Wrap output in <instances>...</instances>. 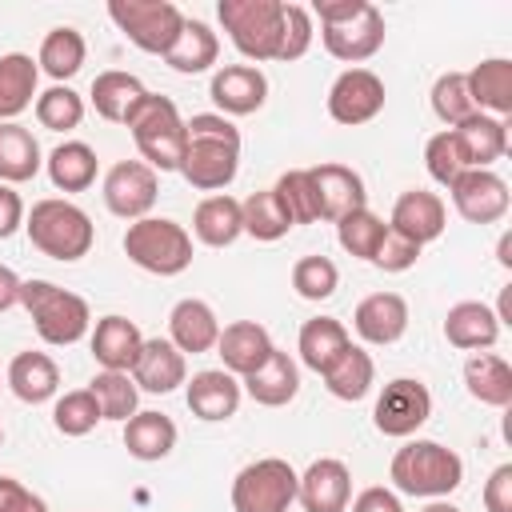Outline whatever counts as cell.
I'll list each match as a JSON object with an SVG mask.
<instances>
[{"mask_svg": "<svg viewBox=\"0 0 512 512\" xmlns=\"http://www.w3.org/2000/svg\"><path fill=\"white\" fill-rule=\"evenodd\" d=\"M144 348V332L136 328V320L120 316V312H108L96 320L92 328V356L104 372H128L132 376V364Z\"/></svg>", "mask_w": 512, "mask_h": 512, "instance_id": "obj_21", "label": "cell"}, {"mask_svg": "<svg viewBox=\"0 0 512 512\" xmlns=\"http://www.w3.org/2000/svg\"><path fill=\"white\" fill-rule=\"evenodd\" d=\"M296 500L304 512H348L352 500V472L336 456L312 460L296 480Z\"/></svg>", "mask_w": 512, "mask_h": 512, "instance_id": "obj_12", "label": "cell"}, {"mask_svg": "<svg viewBox=\"0 0 512 512\" xmlns=\"http://www.w3.org/2000/svg\"><path fill=\"white\" fill-rule=\"evenodd\" d=\"M420 512H460V508H456V504H448V500H428Z\"/></svg>", "mask_w": 512, "mask_h": 512, "instance_id": "obj_59", "label": "cell"}, {"mask_svg": "<svg viewBox=\"0 0 512 512\" xmlns=\"http://www.w3.org/2000/svg\"><path fill=\"white\" fill-rule=\"evenodd\" d=\"M52 424L60 436H88L96 424H100V404L88 388H76V392H64L56 396L52 404Z\"/></svg>", "mask_w": 512, "mask_h": 512, "instance_id": "obj_46", "label": "cell"}, {"mask_svg": "<svg viewBox=\"0 0 512 512\" xmlns=\"http://www.w3.org/2000/svg\"><path fill=\"white\" fill-rule=\"evenodd\" d=\"M428 416H432V392L416 376L388 380L376 396V408H372L376 432H384L392 440H408L412 432H420L428 424Z\"/></svg>", "mask_w": 512, "mask_h": 512, "instance_id": "obj_8", "label": "cell"}, {"mask_svg": "<svg viewBox=\"0 0 512 512\" xmlns=\"http://www.w3.org/2000/svg\"><path fill=\"white\" fill-rule=\"evenodd\" d=\"M88 392H92L96 404H100V420L124 424L128 416L140 412V388H136V380H132L128 372H104V368H100V372L92 376Z\"/></svg>", "mask_w": 512, "mask_h": 512, "instance_id": "obj_40", "label": "cell"}, {"mask_svg": "<svg viewBox=\"0 0 512 512\" xmlns=\"http://www.w3.org/2000/svg\"><path fill=\"white\" fill-rule=\"evenodd\" d=\"M348 344H352V336L336 316H312V320L300 324V336H296L300 364L312 368L316 376H324L348 352Z\"/></svg>", "mask_w": 512, "mask_h": 512, "instance_id": "obj_26", "label": "cell"}, {"mask_svg": "<svg viewBox=\"0 0 512 512\" xmlns=\"http://www.w3.org/2000/svg\"><path fill=\"white\" fill-rule=\"evenodd\" d=\"M484 508L488 512H512V464L492 468V476L484 480Z\"/></svg>", "mask_w": 512, "mask_h": 512, "instance_id": "obj_54", "label": "cell"}, {"mask_svg": "<svg viewBox=\"0 0 512 512\" xmlns=\"http://www.w3.org/2000/svg\"><path fill=\"white\" fill-rule=\"evenodd\" d=\"M352 328L364 344L372 348H384V344H396L404 332H408V300L400 292H372L356 304L352 312Z\"/></svg>", "mask_w": 512, "mask_h": 512, "instance_id": "obj_17", "label": "cell"}, {"mask_svg": "<svg viewBox=\"0 0 512 512\" xmlns=\"http://www.w3.org/2000/svg\"><path fill=\"white\" fill-rule=\"evenodd\" d=\"M124 256L152 276H180L192 264V236L168 216H144L128 224Z\"/></svg>", "mask_w": 512, "mask_h": 512, "instance_id": "obj_4", "label": "cell"}, {"mask_svg": "<svg viewBox=\"0 0 512 512\" xmlns=\"http://www.w3.org/2000/svg\"><path fill=\"white\" fill-rule=\"evenodd\" d=\"M240 216H244V232L252 240H280L292 228V220H288V212H284V204L276 200L272 188L252 192L248 200H240Z\"/></svg>", "mask_w": 512, "mask_h": 512, "instance_id": "obj_42", "label": "cell"}, {"mask_svg": "<svg viewBox=\"0 0 512 512\" xmlns=\"http://www.w3.org/2000/svg\"><path fill=\"white\" fill-rule=\"evenodd\" d=\"M448 192H452L456 212L468 224H496V220L508 216V204H512L504 176H496L492 168H468V172H460Z\"/></svg>", "mask_w": 512, "mask_h": 512, "instance_id": "obj_11", "label": "cell"}, {"mask_svg": "<svg viewBox=\"0 0 512 512\" xmlns=\"http://www.w3.org/2000/svg\"><path fill=\"white\" fill-rule=\"evenodd\" d=\"M420 260V244H412L408 236H400V232H384V240H380V248H376V256H372V264L380 268V272H408L412 264Z\"/></svg>", "mask_w": 512, "mask_h": 512, "instance_id": "obj_51", "label": "cell"}, {"mask_svg": "<svg viewBox=\"0 0 512 512\" xmlns=\"http://www.w3.org/2000/svg\"><path fill=\"white\" fill-rule=\"evenodd\" d=\"M84 56H88L84 36H80L72 24H60V28H52V32L40 40L36 68L48 72L56 84H64V80H72V76L84 68Z\"/></svg>", "mask_w": 512, "mask_h": 512, "instance_id": "obj_38", "label": "cell"}, {"mask_svg": "<svg viewBox=\"0 0 512 512\" xmlns=\"http://www.w3.org/2000/svg\"><path fill=\"white\" fill-rule=\"evenodd\" d=\"M444 340L460 352H484L500 340V320L480 300H460L444 316Z\"/></svg>", "mask_w": 512, "mask_h": 512, "instance_id": "obj_24", "label": "cell"}, {"mask_svg": "<svg viewBox=\"0 0 512 512\" xmlns=\"http://www.w3.org/2000/svg\"><path fill=\"white\" fill-rule=\"evenodd\" d=\"M312 44V12L304 4H284V24H280V52L276 60L288 64V60H300Z\"/></svg>", "mask_w": 512, "mask_h": 512, "instance_id": "obj_50", "label": "cell"}, {"mask_svg": "<svg viewBox=\"0 0 512 512\" xmlns=\"http://www.w3.org/2000/svg\"><path fill=\"white\" fill-rule=\"evenodd\" d=\"M124 448H128V456H136L144 464L164 460L176 448V424H172V416L152 412V408L128 416L124 420Z\"/></svg>", "mask_w": 512, "mask_h": 512, "instance_id": "obj_35", "label": "cell"}, {"mask_svg": "<svg viewBox=\"0 0 512 512\" xmlns=\"http://www.w3.org/2000/svg\"><path fill=\"white\" fill-rule=\"evenodd\" d=\"M316 196H320V220H344L356 208H368V192H364V176L348 164H316L308 168Z\"/></svg>", "mask_w": 512, "mask_h": 512, "instance_id": "obj_20", "label": "cell"}, {"mask_svg": "<svg viewBox=\"0 0 512 512\" xmlns=\"http://www.w3.org/2000/svg\"><path fill=\"white\" fill-rule=\"evenodd\" d=\"M188 140H224V144H240V128L220 116V112H196L192 120H184Z\"/></svg>", "mask_w": 512, "mask_h": 512, "instance_id": "obj_52", "label": "cell"}, {"mask_svg": "<svg viewBox=\"0 0 512 512\" xmlns=\"http://www.w3.org/2000/svg\"><path fill=\"white\" fill-rule=\"evenodd\" d=\"M20 276L8 268V264H0V312H8V308H16L20 304Z\"/></svg>", "mask_w": 512, "mask_h": 512, "instance_id": "obj_58", "label": "cell"}, {"mask_svg": "<svg viewBox=\"0 0 512 512\" xmlns=\"http://www.w3.org/2000/svg\"><path fill=\"white\" fill-rule=\"evenodd\" d=\"M292 288L300 300H328L340 288V268L328 256H300L292 264Z\"/></svg>", "mask_w": 512, "mask_h": 512, "instance_id": "obj_48", "label": "cell"}, {"mask_svg": "<svg viewBox=\"0 0 512 512\" xmlns=\"http://www.w3.org/2000/svg\"><path fill=\"white\" fill-rule=\"evenodd\" d=\"M220 56V40L216 32L204 24V20H184L176 44L164 52V64L180 76H196V72H208Z\"/></svg>", "mask_w": 512, "mask_h": 512, "instance_id": "obj_37", "label": "cell"}, {"mask_svg": "<svg viewBox=\"0 0 512 512\" xmlns=\"http://www.w3.org/2000/svg\"><path fill=\"white\" fill-rule=\"evenodd\" d=\"M192 232L200 244L208 248H228L244 236V216H240V200L228 196V192H216V196H204L192 212Z\"/></svg>", "mask_w": 512, "mask_h": 512, "instance_id": "obj_29", "label": "cell"}, {"mask_svg": "<svg viewBox=\"0 0 512 512\" xmlns=\"http://www.w3.org/2000/svg\"><path fill=\"white\" fill-rule=\"evenodd\" d=\"M160 180L144 160H120L104 172V208L120 220H144L156 204Z\"/></svg>", "mask_w": 512, "mask_h": 512, "instance_id": "obj_10", "label": "cell"}, {"mask_svg": "<svg viewBox=\"0 0 512 512\" xmlns=\"http://www.w3.org/2000/svg\"><path fill=\"white\" fill-rule=\"evenodd\" d=\"M464 388L472 400L488 408H508L512 404V364L496 352H472L464 360Z\"/></svg>", "mask_w": 512, "mask_h": 512, "instance_id": "obj_31", "label": "cell"}, {"mask_svg": "<svg viewBox=\"0 0 512 512\" xmlns=\"http://www.w3.org/2000/svg\"><path fill=\"white\" fill-rule=\"evenodd\" d=\"M384 232H388V224H384L372 208H356V212H348L344 220H336V240H340V248H344L348 256H356V260H368V264H372V256H376V248H380V240H384Z\"/></svg>", "mask_w": 512, "mask_h": 512, "instance_id": "obj_43", "label": "cell"}, {"mask_svg": "<svg viewBox=\"0 0 512 512\" xmlns=\"http://www.w3.org/2000/svg\"><path fill=\"white\" fill-rule=\"evenodd\" d=\"M36 120L48 132H72L84 120V96L68 84H52L48 92H36Z\"/></svg>", "mask_w": 512, "mask_h": 512, "instance_id": "obj_45", "label": "cell"}, {"mask_svg": "<svg viewBox=\"0 0 512 512\" xmlns=\"http://www.w3.org/2000/svg\"><path fill=\"white\" fill-rule=\"evenodd\" d=\"M456 136V148L464 156V168H492L508 152V120H496L488 112H476L460 128H448Z\"/></svg>", "mask_w": 512, "mask_h": 512, "instance_id": "obj_25", "label": "cell"}, {"mask_svg": "<svg viewBox=\"0 0 512 512\" xmlns=\"http://www.w3.org/2000/svg\"><path fill=\"white\" fill-rule=\"evenodd\" d=\"M36 80H40V68L28 52H4L0 56V124L16 120L24 108H32Z\"/></svg>", "mask_w": 512, "mask_h": 512, "instance_id": "obj_36", "label": "cell"}, {"mask_svg": "<svg viewBox=\"0 0 512 512\" xmlns=\"http://www.w3.org/2000/svg\"><path fill=\"white\" fill-rule=\"evenodd\" d=\"M272 192H276V200L284 204L292 228L320 220V196H316V184H312V172H308V168H288V172L272 184Z\"/></svg>", "mask_w": 512, "mask_h": 512, "instance_id": "obj_41", "label": "cell"}, {"mask_svg": "<svg viewBox=\"0 0 512 512\" xmlns=\"http://www.w3.org/2000/svg\"><path fill=\"white\" fill-rule=\"evenodd\" d=\"M184 124V116H180V108H176V100H168V96H160V92H148L140 104H136V112L128 116V132H132V140H148V136H160V132H172V128H180Z\"/></svg>", "mask_w": 512, "mask_h": 512, "instance_id": "obj_47", "label": "cell"}, {"mask_svg": "<svg viewBox=\"0 0 512 512\" xmlns=\"http://www.w3.org/2000/svg\"><path fill=\"white\" fill-rule=\"evenodd\" d=\"M372 384H376V364L360 344H348V352L324 372V388L336 400H348V404L364 400L372 392Z\"/></svg>", "mask_w": 512, "mask_h": 512, "instance_id": "obj_39", "label": "cell"}, {"mask_svg": "<svg viewBox=\"0 0 512 512\" xmlns=\"http://www.w3.org/2000/svg\"><path fill=\"white\" fill-rule=\"evenodd\" d=\"M464 80H468V92H472L476 112H488L496 120H508L512 116V60L488 56L472 72H464Z\"/></svg>", "mask_w": 512, "mask_h": 512, "instance_id": "obj_28", "label": "cell"}, {"mask_svg": "<svg viewBox=\"0 0 512 512\" xmlns=\"http://www.w3.org/2000/svg\"><path fill=\"white\" fill-rule=\"evenodd\" d=\"M24 232H28L36 252H44V256H52L60 264L84 260L92 252V240H96L92 216L80 204L64 200V196L36 200L32 212L24 216Z\"/></svg>", "mask_w": 512, "mask_h": 512, "instance_id": "obj_2", "label": "cell"}, {"mask_svg": "<svg viewBox=\"0 0 512 512\" xmlns=\"http://www.w3.org/2000/svg\"><path fill=\"white\" fill-rule=\"evenodd\" d=\"M240 388H244L256 404H264V408H284V404H292L296 392H300V368H296V360H292L288 352L272 348V356H268L252 376L240 380Z\"/></svg>", "mask_w": 512, "mask_h": 512, "instance_id": "obj_27", "label": "cell"}, {"mask_svg": "<svg viewBox=\"0 0 512 512\" xmlns=\"http://www.w3.org/2000/svg\"><path fill=\"white\" fill-rule=\"evenodd\" d=\"M272 336H268V328L264 324H256V320H236V324H228V328H220V340H216V352H220V360H224V372H232V376H252L268 356H272Z\"/></svg>", "mask_w": 512, "mask_h": 512, "instance_id": "obj_23", "label": "cell"}, {"mask_svg": "<svg viewBox=\"0 0 512 512\" xmlns=\"http://www.w3.org/2000/svg\"><path fill=\"white\" fill-rule=\"evenodd\" d=\"M392 488L420 500H448L464 484V460L440 440H408L388 464Z\"/></svg>", "mask_w": 512, "mask_h": 512, "instance_id": "obj_1", "label": "cell"}, {"mask_svg": "<svg viewBox=\"0 0 512 512\" xmlns=\"http://www.w3.org/2000/svg\"><path fill=\"white\" fill-rule=\"evenodd\" d=\"M0 512H48V504L16 476H0Z\"/></svg>", "mask_w": 512, "mask_h": 512, "instance_id": "obj_53", "label": "cell"}, {"mask_svg": "<svg viewBox=\"0 0 512 512\" xmlns=\"http://www.w3.org/2000/svg\"><path fill=\"white\" fill-rule=\"evenodd\" d=\"M44 168H48V180H52L56 192H84V188L96 184L100 160L84 140H64L48 152Z\"/></svg>", "mask_w": 512, "mask_h": 512, "instance_id": "obj_34", "label": "cell"}, {"mask_svg": "<svg viewBox=\"0 0 512 512\" xmlns=\"http://www.w3.org/2000/svg\"><path fill=\"white\" fill-rule=\"evenodd\" d=\"M352 512H404V504H400V496H396L392 488L372 484V488H364V492L352 500Z\"/></svg>", "mask_w": 512, "mask_h": 512, "instance_id": "obj_56", "label": "cell"}, {"mask_svg": "<svg viewBox=\"0 0 512 512\" xmlns=\"http://www.w3.org/2000/svg\"><path fill=\"white\" fill-rule=\"evenodd\" d=\"M432 112H436V120L444 128H460L464 120L476 116V104H472V92H468L464 72L436 76V84H432Z\"/></svg>", "mask_w": 512, "mask_h": 512, "instance_id": "obj_44", "label": "cell"}, {"mask_svg": "<svg viewBox=\"0 0 512 512\" xmlns=\"http://www.w3.org/2000/svg\"><path fill=\"white\" fill-rule=\"evenodd\" d=\"M20 304L32 316L40 340L52 344V348H68V344L84 340L88 328H92L88 300L68 292V288H60V284H52V280H24L20 284Z\"/></svg>", "mask_w": 512, "mask_h": 512, "instance_id": "obj_3", "label": "cell"}, {"mask_svg": "<svg viewBox=\"0 0 512 512\" xmlns=\"http://www.w3.org/2000/svg\"><path fill=\"white\" fill-rule=\"evenodd\" d=\"M424 168H428V176L436 180V184H444V188H452V180L460 176V172H468L464 168V156H460V148H456V136L444 128V132H436V136H428V144H424Z\"/></svg>", "mask_w": 512, "mask_h": 512, "instance_id": "obj_49", "label": "cell"}, {"mask_svg": "<svg viewBox=\"0 0 512 512\" xmlns=\"http://www.w3.org/2000/svg\"><path fill=\"white\" fill-rule=\"evenodd\" d=\"M216 16L232 40V48L248 60H276L280 52V24L284 0H220Z\"/></svg>", "mask_w": 512, "mask_h": 512, "instance_id": "obj_5", "label": "cell"}, {"mask_svg": "<svg viewBox=\"0 0 512 512\" xmlns=\"http://www.w3.org/2000/svg\"><path fill=\"white\" fill-rule=\"evenodd\" d=\"M240 172V144L224 140H188V152L180 160V176L196 192H220Z\"/></svg>", "mask_w": 512, "mask_h": 512, "instance_id": "obj_14", "label": "cell"}, {"mask_svg": "<svg viewBox=\"0 0 512 512\" xmlns=\"http://www.w3.org/2000/svg\"><path fill=\"white\" fill-rule=\"evenodd\" d=\"M108 16L140 52L152 56H164L188 20L172 0H108Z\"/></svg>", "mask_w": 512, "mask_h": 512, "instance_id": "obj_6", "label": "cell"}, {"mask_svg": "<svg viewBox=\"0 0 512 512\" xmlns=\"http://www.w3.org/2000/svg\"><path fill=\"white\" fill-rule=\"evenodd\" d=\"M8 388L24 404H48L60 392V368L48 352H16L8 364Z\"/></svg>", "mask_w": 512, "mask_h": 512, "instance_id": "obj_30", "label": "cell"}, {"mask_svg": "<svg viewBox=\"0 0 512 512\" xmlns=\"http://www.w3.org/2000/svg\"><path fill=\"white\" fill-rule=\"evenodd\" d=\"M388 228L424 248V244H432V240L444 236V228H448V208H444V200H440L436 192H428V188H408V192L396 196L392 216H388Z\"/></svg>", "mask_w": 512, "mask_h": 512, "instance_id": "obj_15", "label": "cell"}, {"mask_svg": "<svg viewBox=\"0 0 512 512\" xmlns=\"http://www.w3.org/2000/svg\"><path fill=\"white\" fill-rule=\"evenodd\" d=\"M296 480L300 472L280 456L252 460L232 480V508L236 512H288L296 504Z\"/></svg>", "mask_w": 512, "mask_h": 512, "instance_id": "obj_7", "label": "cell"}, {"mask_svg": "<svg viewBox=\"0 0 512 512\" xmlns=\"http://www.w3.org/2000/svg\"><path fill=\"white\" fill-rule=\"evenodd\" d=\"M320 36H324L328 56H336L344 64H364L384 48V12L376 4H368L360 16L320 28Z\"/></svg>", "mask_w": 512, "mask_h": 512, "instance_id": "obj_16", "label": "cell"}, {"mask_svg": "<svg viewBox=\"0 0 512 512\" xmlns=\"http://www.w3.org/2000/svg\"><path fill=\"white\" fill-rule=\"evenodd\" d=\"M24 200H20V192L12 188V184H0V240H8L12 232H20L24 228Z\"/></svg>", "mask_w": 512, "mask_h": 512, "instance_id": "obj_55", "label": "cell"}, {"mask_svg": "<svg viewBox=\"0 0 512 512\" xmlns=\"http://www.w3.org/2000/svg\"><path fill=\"white\" fill-rule=\"evenodd\" d=\"M500 264H504V268L512 264V256H508V236H500Z\"/></svg>", "mask_w": 512, "mask_h": 512, "instance_id": "obj_60", "label": "cell"}, {"mask_svg": "<svg viewBox=\"0 0 512 512\" xmlns=\"http://www.w3.org/2000/svg\"><path fill=\"white\" fill-rule=\"evenodd\" d=\"M240 396H244L240 380H236L232 372H224V368H204V372H196L192 380H184L188 412H192L196 420H208V424H220V420L236 416Z\"/></svg>", "mask_w": 512, "mask_h": 512, "instance_id": "obj_18", "label": "cell"}, {"mask_svg": "<svg viewBox=\"0 0 512 512\" xmlns=\"http://www.w3.org/2000/svg\"><path fill=\"white\" fill-rule=\"evenodd\" d=\"M384 80L372 68H344L328 88V116L344 128L368 124L384 112Z\"/></svg>", "mask_w": 512, "mask_h": 512, "instance_id": "obj_9", "label": "cell"}, {"mask_svg": "<svg viewBox=\"0 0 512 512\" xmlns=\"http://www.w3.org/2000/svg\"><path fill=\"white\" fill-rule=\"evenodd\" d=\"M132 380L140 392H156V396H168L176 392L184 380H188V364H184V352L168 340V336H152L144 340L136 364H132Z\"/></svg>", "mask_w": 512, "mask_h": 512, "instance_id": "obj_19", "label": "cell"}, {"mask_svg": "<svg viewBox=\"0 0 512 512\" xmlns=\"http://www.w3.org/2000/svg\"><path fill=\"white\" fill-rule=\"evenodd\" d=\"M0 448H4V428H0Z\"/></svg>", "mask_w": 512, "mask_h": 512, "instance_id": "obj_61", "label": "cell"}, {"mask_svg": "<svg viewBox=\"0 0 512 512\" xmlns=\"http://www.w3.org/2000/svg\"><path fill=\"white\" fill-rule=\"evenodd\" d=\"M168 340L188 356H200V352H212L216 340H220V320L212 312L208 300H196V296H184L172 304L168 312Z\"/></svg>", "mask_w": 512, "mask_h": 512, "instance_id": "obj_22", "label": "cell"}, {"mask_svg": "<svg viewBox=\"0 0 512 512\" xmlns=\"http://www.w3.org/2000/svg\"><path fill=\"white\" fill-rule=\"evenodd\" d=\"M368 8V0H316V16H320V28H328V24H344V20H352V16H360Z\"/></svg>", "mask_w": 512, "mask_h": 512, "instance_id": "obj_57", "label": "cell"}, {"mask_svg": "<svg viewBox=\"0 0 512 512\" xmlns=\"http://www.w3.org/2000/svg\"><path fill=\"white\" fill-rule=\"evenodd\" d=\"M44 168V152L36 144V136L16 124V120H4L0 124V184H28L36 172Z\"/></svg>", "mask_w": 512, "mask_h": 512, "instance_id": "obj_33", "label": "cell"}, {"mask_svg": "<svg viewBox=\"0 0 512 512\" xmlns=\"http://www.w3.org/2000/svg\"><path fill=\"white\" fill-rule=\"evenodd\" d=\"M208 96L220 108V116H228V120L232 116H252L268 100V76L256 64H224V68L212 72Z\"/></svg>", "mask_w": 512, "mask_h": 512, "instance_id": "obj_13", "label": "cell"}, {"mask_svg": "<svg viewBox=\"0 0 512 512\" xmlns=\"http://www.w3.org/2000/svg\"><path fill=\"white\" fill-rule=\"evenodd\" d=\"M92 108L96 116H104L108 124H128V116L136 112V104L148 96V88L132 76V72H120V68H108L92 80Z\"/></svg>", "mask_w": 512, "mask_h": 512, "instance_id": "obj_32", "label": "cell"}]
</instances>
